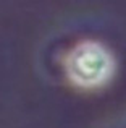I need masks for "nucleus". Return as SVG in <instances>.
Listing matches in <instances>:
<instances>
[{"label":"nucleus","instance_id":"nucleus-1","mask_svg":"<svg viewBox=\"0 0 126 128\" xmlns=\"http://www.w3.org/2000/svg\"><path fill=\"white\" fill-rule=\"evenodd\" d=\"M66 75L74 86L94 89L107 84L115 73L112 52L97 41L79 42L68 54L65 62Z\"/></svg>","mask_w":126,"mask_h":128}]
</instances>
